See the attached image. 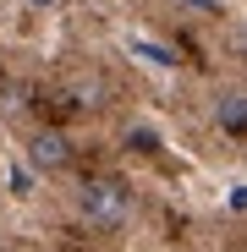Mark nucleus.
I'll use <instances>...</instances> for the list:
<instances>
[{"label": "nucleus", "instance_id": "obj_2", "mask_svg": "<svg viewBox=\"0 0 247 252\" xmlns=\"http://www.w3.org/2000/svg\"><path fill=\"white\" fill-rule=\"evenodd\" d=\"M66 164H71V137L55 132V126H38L28 137V170L50 176V170H66Z\"/></svg>", "mask_w": 247, "mask_h": 252}, {"label": "nucleus", "instance_id": "obj_1", "mask_svg": "<svg viewBox=\"0 0 247 252\" xmlns=\"http://www.w3.org/2000/svg\"><path fill=\"white\" fill-rule=\"evenodd\" d=\"M71 208H77V220L94 225V230H127L132 214H138L132 192L121 187V181H110V176H88V181H77Z\"/></svg>", "mask_w": 247, "mask_h": 252}, {"label": "nucleus", "instance_id": "obj_3", "mask_svg": "<svg viewBox=\"0 0 247 252\" xmlns=\"http://www.w3.org/2000/svg\"><path fill=\"white\" fill-rule=\"evenodd\" d=\"M214 126L225 132H247V88H225L214 99Z\"/></svg>", "mask_w": 247, "mask_h": 252}, {"label": "nucleus", "instance_id": "obj_5", "mask_svg": "<svg viewBox=\"0 0 247 252\" xmlns=\"http://www.w3.org/2000/svg\"><path fill=\"white\" fill-rule=\"evenodd\" d=\"M38 6H50V0H38Z\"/></svg>", "mask_w": 247, "mask_h": 252}, {"label": "nucleus", "instance_id": "obj_4", "mask_svg": "<svg viewBox=\"0 0 247 252\" xmlns=\"http://www.w3.org/2000/svg\"><path fill=\"white\" fill-rule=\"evenodd\" d=\"M187 6H203V11H220V0H187Z\"/></svg>", "mask_w": 247, "mask_h": 252}]
</instances>
